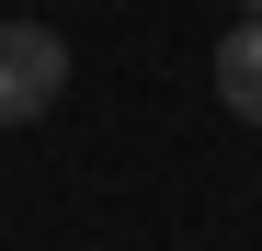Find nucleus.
<instances>
[{
  "mask_svg": "<svg viewBox=\"0 0 262 251\" xmlns=\"http://www.w3.org/2000/svg\"><path fill=\"white\" fill-rule=\"evenodd\" d=\"M69 92V34L57 23H0V126H34Z\"/></svg>",
  "mask_w": 262,
  "mask_h": 251,
  "instance_id": "obj_1",
  "label": "nucleus"
},
{
  "mask_svg": "<svg viewBox=\"0 0 262 251\" xmlns=\"http://www.w3.org/2000/svg\"><path fill=\"white\" fill-rule=\"evenodd\" d=\"M205 69H216V103H228L239 126H262V23H228Z\"/></svg>",
  "mask_w": 262,
  "mask_h": 251,
  "instance_id": "obj_2",
  "label": "nucleus"
},
{
  "mask_svg": "<svg viewBox=\"0 0 262 251\" xmlns=\"http://www.w3.org/2000/svg\"><path fill=\"white\" fill-rule=\"evenodd\" d=\"M239 23H262V0H239Z\"/></svg>",
  "mask_w": 262,
  "mask_h": 251,
  "instance_id": "obj_3",
  "label": "nucleus"
}]
</instances>
